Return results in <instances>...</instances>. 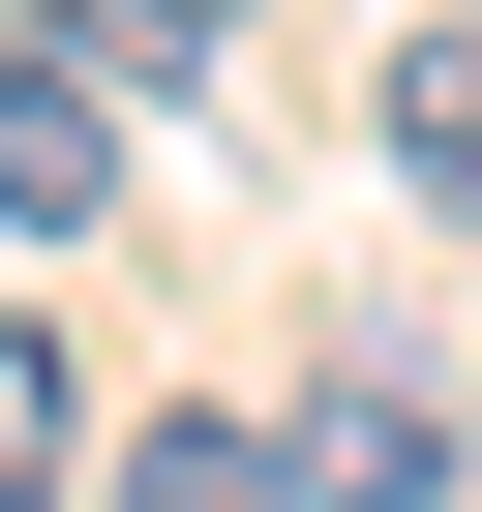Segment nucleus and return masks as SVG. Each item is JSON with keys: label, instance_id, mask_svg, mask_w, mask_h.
<instances>
[{"label": "nucleus", "instance_id": "20e7f679", "mask_svg": "<svg viewBox=\"0 0 482 512\" xmlns=\"http://www.w3.org/2000/svg\"><path fill=\"white\" fill-rule=\"evenodd\" d=\"M121 512H302V452H241V422H151V452H121Z\"/></svg>", "mask_w": 482, "mask_h": 512}, {"label": "nucleus", "instance_id": "f03ea898", "mask_svg": "<svg viewBox=\"0 0 482 512\" xmlns=\"http://www.w3.org/2000/svg\"><path fill=\"white\" fill-rule=\"evenodd\" d=\"M482 452H452V392L422 362H332V422H302V512H452Z\"/></svg>", "mask_w": 482, "mask_h": 512}, {"label": "nucleus", "instance_id": "f257e3e1", "mask_svg": "<svg viewBox=\"0 0 482 512\" xmlns=\"http://www.w3.org/2000/svg\"><path fill=\"white\" fill-rule=\"evenodd\" d=\"M91 211H121V61H61L0 0V241H91Z\"/></svg>", "mask_w": 482, "mask_h": 512}, {"label": "nucleus", "instance_id": "423d86ee", "mask_svg": "<svg viewBox=\"0 0 482 512\" xmlns=\"http://www.w3.org/2000/svg\"><path fill=\"white\" fill-rule=\"evenodd\" d=\"M61 452V362H31V302H0V482H31Z\"/></svg>", "mask_w": 482, "mask_h": 512}, {"label": "nucleus", "instance_id": "7ed1b4c3", "mask_svg": "<svg viewBox=\"0 0 482 512\" xmlns=\"http://www.w3.org/2000/svg\"><path fill=\"white\" fill-rule=\"evenodd\" d=\"M392 181L482 241V31H422V61H392Z\"/></svg>", "mask_w": 482, "mask_h": 512}, {"label": "nucleus", "instance_id": "39448f33", "mask_svg": "<svg viewBox=\"0 0 482 512\" xmlns=\"http://www.w3.org/2000/svg\"><path fill=\"white\" fill-rule=\"evenodd\" d=\"M31 31H61V61H151V91H181V61L241 31V0H31Z\"/></svg>", "mask_w": 482, "mask_h": 512}]
</instances>
